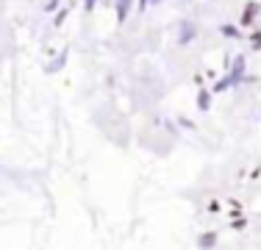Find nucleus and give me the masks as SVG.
Returning <instances> with one entry per match:
<instances>
[]
</instances>
